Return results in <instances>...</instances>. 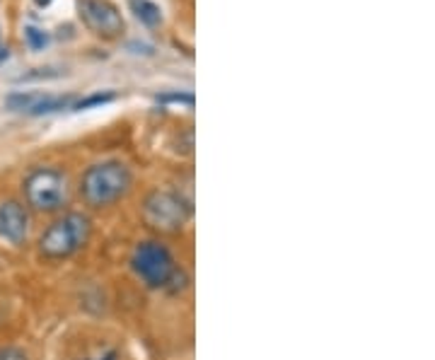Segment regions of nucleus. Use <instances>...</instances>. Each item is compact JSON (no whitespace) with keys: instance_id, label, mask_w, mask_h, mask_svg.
Wrapping results in <instances>:
<instances>
[{"instance_id":"f8f14e48","label":"nucleus","mask_w":435,"mask_h":360,"mask_svg":"<svg viewBox=\"0 0 435 360\" xmlns=\"http://www.w3.org/2000/svg\"><path fill=\"white\" fill-rule=\"evenodd\" d=\"M112 99H114V94H92V97L78 102L75 109H87V107H92V104H107V102H112Z\"/></svg>"},{"instance_id":"6e6552de","label":"nucleus","mask_w":435,"mask_h":360,"mask_svg":"<svg viewBox=\"0 0 435 360\" xmlns=\"http://www.w3.org/2000/svg\"><path fill=\"white\" fill-rule=\"evenodd\" d=\"M10 111H20V114L29 116H44L61 111L71 104V97H56V94H36V92H13L5 99Z\"/></svg>"},{"instance_id":"7ed1b4c3","label":"nucleus","mask_w":435,"mask_h":360,"mask_svg":"<svg viewBox=\"0 0 435 360\" xmlns=\"http://www.w3.org/2000/svg\"><path fill=\"white\" fill-rule=\"evenodd\" d=\"M133 187V172L121 160H104L87 167L80 179V194L90 208H109Z\"/></svg>"},{"instance_id":"f03ea898","label":"nucleus","mask_w":435,"mask_h":360,"mask_svg":"<svg viewBox=\"0 0 435 360\" xmlns=\"http://www.w3.org/2000/svg\"><path fill=\"white\" fill-rule=\"evenodd\" d=\"M92 220L82 210H68L41 232L36 250L46 261H66L90 245Z\"/></svg>"},{"instance_id":"2eb2a0df","label":"nucleus","mask_w":435,"mask_h":360,"mask_svg":"<svg viewBox=\"0 0 435 360\" xmlns=\"http://www.w3.org/2000/svg\"><path fill=\"white\" fill-rule=\"evenodd\" d=\"M3 58H8V49H3V46H0V61H3Z\"/></svg>"},{"instance_id":"4468645a","label":"nucleus","mask_w":435,"mask_h":360,"mask_svg":"<svg viewBox=\"0 0 435 360\" xmlns=\"http://www.w3.org/2000/svg\"><path fill=\"white\" fill-rule=\"evenodd\" d=\"M162 102H184V104H193V94H162Z\"/></svg>"},{"instance_id":"ddd939ff","label":"nucleus","mask_w":435,"mask_h":360,"mask_svg":"<svg viewBox=\"0 0 435 360\" xmlns=\"http://www.w3.org/2000/svg\"><path fill=\"white\" fill-rule=\"evenodd\" d=\"M0 360H29V358H27V353L20 351V348L8 346V348H0Z\"/></svg>"},{"instance_id":"dca6fc26","label":"nucleus","mask_w":435,"mask_h":360,"mask_svg":"<svg viewBox=\"0 0 435 360\" xmlns=\"http://www.w3.org/2000/svg\"><path fill=\"white\" fill-rule=\"evenodd\" d=\"M34 3H36V5H41V8H44V5H49L51 0H34Z\"/></svg>"},{"instance_id":"9b49d317","label":"nucleus","mask_w":435,"mask_h":360,"mask_svg":"<svg viewBox=\"0 0 435 360\" xmlns=\"http://www.w3.org/2000/svg\"><path fill=\"white\" fill-rule=\"evenodd\" d=\"M80 360H121V351L117 346H104L99 351L90 353V356L80 358Z\"/></svg>"},{"instance_id":"f257e3e1","label":"nucleus","mask_w":435,"mask_h":360,"mask_svg":"<svg viewBox=\"0 0 435 360\" xmlns=\"http://www.w3.org/2000/svg\"><path fill=\"white\" fill-rule=\"evenodd\" d=\"M131 268L153 290H167V293H179L186 288L189 276L175 259V254L167 250L162 242L148 240L135 245L133 254H131Z\"/></svg>"},{"instance_id":"1a4fd4ad","label":"nucleus","mask_w":435,"mask_h":360,"mask_svg":"<svg viewBox=\"0 0 435 360\" xmlns=\"http://www.w3.org/2000/svg\"><path fill=\"white\" fill-rule=\"evenodd\" d=\"M128 8L145 27H157L162 22V13L153 0H128Z\"/></svg>"},{"instance_id":"0eeeda50","label":"nucleus","mask_w":435,"mask_h":360,"mask_svg":"<svg viewBox=\"0 0 435 360\" xmlns=\"http://www.w3.org/2000/svg\"><path fill=\"white\" fill-rule=\"evenodd\" d=\"M29 232V213L27 206L17 199L0 201V240L20 247L27 240Z\"/></svg>"},{"instance_id":"9d476101","label":"nucleus","mask_w":435,"mask_h":360,"mask_svg":"<svg viewBox=\"0 0 435 360\" xmlns=\"http://www.w3.org/2000/svg\"><path fill=\"white\" fill-rule=\"evenodd\" d=\"M24 39H27V46L31 51H41L46 44H49V34L41 31L39 27H27L24 29Z\"/></svg>"},{"instance_id":"423d86ee","label":"nucleus","mask_w":435,"mask_h":360,"mask_svg":"<svg viewBox=\"0 0 435 360\" xmlns=\"http://www.w3.org/2000/svg\"><path fill=\"white\" fill-rule=\"evenodd\" d=\"M78 15L87 29L104 39H114L124 31V17L109 0H78Z\"/></svg>"},{"instance_id":"20e7f679","label":"nucleus","mask_w":435,"mask_h":360,"mask_svg":"<svg viewBox=\"0 0 435 360\" xmlns=\"http://www.w3.org/2000/svg\"><path fill=\"white\" fill-rule=\"evenodd\" d=\"M24 199L36 213H59L68 203V177L56 167H36L24 179Z\"/></svg>"},{"instance_id":"39448f33","label":"nucleus","mask_w":435,"mask_h":360,"mask_svg":"<svg viewBox=\"0 0 435 360\" xmlns=\"http://www.w3.org/2000/svg\"><path fill=\"white\" fill-rule=\"evenodd\" d=\"M191 218V206L186 199H182L177 192L170 189H155L145 196L143 201V220L148 222L153 230L162 235H172L179 232Z\"/></svg>"}]
</instances>
